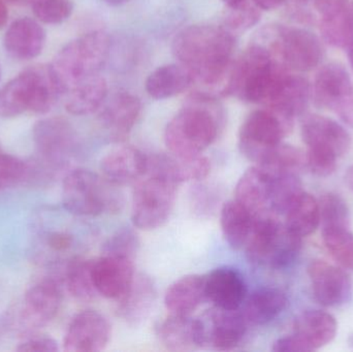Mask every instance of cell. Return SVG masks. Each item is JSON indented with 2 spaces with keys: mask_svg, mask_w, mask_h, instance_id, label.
I'll return each mask as SVG.
<instances>
[{
  "mask_svg": "<svg viewBox=\"0 0 353 352\" xmlns=\"http://www.w3.org/2000/svg\"><path fill=\"white\" fill-rule=\"evenodd\" d=\"M234 47V35L223 26L195 24L179 31L172 51L178 63L188 70L193 83L210 92L226 95Z\"/></svg>",
  "mask_w": 353,
  "mask_h": 352,
  "instance_id": "1",
  "label": "cell"
},
{
  "mask_svg": "<svg viewBox=\"0 0 353 352\" xmlns=\"http://www.w3.org/2000/svg\"><path fill=\"white\" fill-rule=\"evenodd\" d=\"M222 125L223 113L214 96L195 93L168 123L165 145L176 156H197L215 142Z\"/></svg>",
  "mask_w": 353,
  "mask_h": 352,
  "instance_id": "2",
  "label": "cell"
},
{
  "mask_svg": "<svg viewBox=\"0 0 353 352\" xmlns=\"http://www.w3.org/2000/svg\"><path fill=\"white\" fill-rule=\"evenodd\" d=\"M288 72L265 47L253 41L232 64L228 94L245 103L265 105Z\"/></svg>",
  "mask_w": 353,
  "mask_h": 352,
  "instance_id": "3",
  "label": "cell"
},
{
  "mask_svg": "<svg viewBox=\"0 0 353 352\" xmlns=\"http://www.w3.org/2000/svg\"><path fill=\"white\" fill-rule=\"evenodd\" d=\"M110 50L109 35L101 30L85 33L66 43L51 63L63 95L79 83L101 74Z\"/></svg>",
  "mask_w": 353,
  "mask_h": 352,
  "instance_id": "4",
  "label": "cell"
},
{
  "mask_svg": "<svg viewBox=\"0 0 353 352\" xmlns=\"http://www.w3.org/2000/svg\"><path fill=\"white\" fill-rule=\"evenodd\" d=\"M117 187L119 186L108 181L103 175L76 169L62 182V205L66 212L79 217L115 213L123 205V198Z\"/></svg>",
  "mask_w": 353,
  "mask_h": 352,
  "instance_id": "5",
  "label": "cell"
},
{
  "mask_svg": "<svg viewBox=\"0 0 353 352\" xmlns=\"http://www.w3.org/2000/svg\"><path fill=\"white\" fill-rule=\"evenodd\" d=\"M273 212L255 215L252 231L247 242L250 262L274 270L292 266L302 247V238L292 234Z\"/></svg>",
  "mask_w": 353,
  "mask_h": 352,
  "instance_id": "6",
  "label": "cell"
},
{
  "mask_svg": "<svg viewBox=\"0 0 353 352\" xmlns=\"http://www.w3.org/2000/svg\"><path fill=\"white\" fill-rule=\"evenodd\" d=\"M254 41L265 47L290 72H309L323 60L321 39L307 29L267 25L259 31Z\"/></svg>",
  "mask_w": 353,
  "mask_h": 352,
  "instance_id": "7",
  "label": "cell"
},
{
  "mask_svg": "<svg viewBox=\"0 0 353 352\" xmlns=\"http://www.w3.org/2000/svg\"><path fill=\"white\" fill-rule=\"evenodd\" d=\"M178 186L171 180L153 174H146L139 180L132 194L134 227L152 231L165 225L175 207Z\"/></svg>",
  "mask_w": 353,
  "mask_h": 352,
  "instance_id": "8",
  "label": "cell"
},
{
  "mask_svg": "<svg viewBox=\"0 0 353 352\" xmlns=\"http://www.w3.org/2000/svg\"><path fill=\"white\" fill-rule=\"evenodd\" d=\"M294 121L265 107L252 112L243 122L239 134L241 153L255 165L265 153L282 143L292 132Z\"/></svg>",
  "mask_w": 353,
  "mask_h": 352,
  "instance_id": "9",
  "label": "cell"
},
{
  "mask_svg": "<svg viewBox=\"0 0 353 352\" xmlns=\"http://www.w3.org/2000/svg\"><path fill=\"white\" fill-rule=\"evenodd\" d=\"M32 136L37 153L48 167L61 169L70 163L77 148V134L65 119L39 120L33 126Z\"/></svg>",
  "mask_w": 353,
  "mask_h": 352,
  "instance_id": "10",
  "label": "cell"
},
{
  "mask_svg": "<svg viewBox=\"0 0 353 352\" xmlns=\"http://www.w3.org/2000/svg\"><path fill=\"white\" fill-rule=\"evenodd\" d=\"M61 304V285L55 277H49L33 285L25 293L19 310L21 329L33 331L47 326L57 315Z\"/></svg>",
  "mask_w": 353,
  "mask_h": 352,
  "instance_id": "11",
  "label": "cell"
},
{
  "mask_svg": "<svg viewBox=\"0 0 353 352\" xmlns=\"http://www.w3.org/2000/svg\"><path fill=\"white\" fill-rule=\"evenodd\" d=\"M111 324L95 310L79 312L70 320L63 340L64 351L68 352L101 351L109 344Z\"/></svg>",
  "mask_w": 353,
  "mask_h": 352,
  "instance_id": "12",
  "label": "cell"
},
{
  "mask_svg": "<svg viewBox=\"0 0 353 352\" xmlns=\"http://www.w3.org/2000/svg\"><path fill=\"white\" fill-rule=\"evenodd\" d=\"M205 346L216 351H232L236 349L247 333L248 322L242 312L222 309L213 306L201 318Z\"/></svg>",
  "mask_w": 353,
  "mask_h": 352,
  "instance_id": "13",
  "label": "cell"
},
{
  "mask_svg": "<svg viewBox=\"0 0 353 352\" xmlns=\"http://www.w3.org/2000/svg\"><path fill=\"white\" fill-rule=\"evenodd\" d=\"M134 278V258L103 254L92 262L93 284L97 295L105 299L119 301L130 291Z\"/></svg>",
  "mask_w": 353,
  "mask_h": 352,
  "instance_id": "14",
  "label": "cell"
},
{
  "mask_svg": "<svg viewBox=\"0 0 353 352\" xmlns=\"http://www.w3.org/2000/svg\"><path fill=\"white\" fill-rule=\"evenodd\" d=\"M308 275L313 295L321 305L339 307L352 300V280L343 269L325 260H313L309 265Z\"/></svg>",
  "mask_w": 353,
  "mask_h": 352,
  "instance_id": "15",
  "label": "cell"
},
{
  "mask_svg": "<svg viewBox=\"0 0 353 352\" xmlns=\"http://www.w3.org/2000/svg\"><path fill=\"white\" fill-rule=\"evenodd\" d=\"M99 110V122L110 140L120 143L136 125L142 112V103L132 93L118 92L107 99Z\"/></svg>",
  "mask_w": 353,
  "mask_h": 352,
  "instance_id": "16",
  "label": "cell"
},
{
  "mask_svg": "<svg viewBox=\"0 0 353 352\" xmlns=\"http://www.w3.org/2000/svg\"><path fill=\"white\" fill-rule=\"evenodd\" d=\"M353 95L352 78L340 63L323 66L311 87V99L321 109L337 112Z\"/></svg>",
  "mask_w": 353,
  "mask_h": 352,
  "instance_id": "17",
  "label": "cell"
},
{
  "mask_svg": "<svg viewBox=\"0 0 353 352\" xmlns=\"http://www.w3.org/2000/svg\"><path fill=\"white\" fill-rule=\"evenodd\" d=\"M301 132L308 148L329 151L338 157L347 153L352 144V138L346 128L325 116H307L303 120Z\"/></svg>",
  "mask_w": 353,
  "mask_h": 352,
  "instance_id": "18",
  "label": "cell"
},
{
  "mask_svg": "<svg viewBox=\"0 0 353 352\" xmlns=\"http://www.w3.org/2000/svg\"><path fill=\"white\" fill-rule=\"evenodd\" d=\"M148 156L132 146L110 151L101 161V175L117 186L137 183L147 174Z\"/></svg>",
  "mask_w": 353,
  "mask_h": 352,
  "instance_id": "19",
  "label": "cell"
},
{
  "mask_svg": "<svg viewBox=\"0 0 353 352\" xmlns=\"http://www.w3.org/2000/svg\"><path fill=\"white\" fill-rule=\"evenodd\" d=\"M205 298L222 309H240L247 298L244 277L236 269L220 267L205 276Z\"/></svg>",
  "mask_w": 353,
  "mask_h": 352,
  "instance_id": "20",
  "label": "cell"
},
{
  "mask_svg": "<svg viewBox=\"0 0 353 352\" xmlns=\"http://www.w3.org/2000/svg\"><path fill=\"white\" fill-rule=\"evenodd\" d=\"M210 171L211 163L201 154L181 157L171 153L148 156L147 173L167 178L176 185L183 182L201 181L209 175Z\"/></svg>",
  "mask_w": 353,
  "mask_h": 352,
  "instance_id": "21",
  "label": "cell"
},
{
  "mask_svg": "<svg viewBox=\"0 0 353 352\" xmlns=\"http://www.w3.org/2000/svg\"><path fill=\"white\" fill-rule=\"evenodd\" d=\"M157 336L168 351L186 352L205 346L199 318L170 314L157 327Z\"/></svg>",
  "mask_w": 353,
  "mask_h": 352,
  "instance_id": "22",
  "label": "cell"
},
{
  "mask_svg": "<svg viewBox=\"0 0 353 352\" xmlns=\"http://www.w3.org/2000/svg\"><path fill=\"white\" fill-rule=\"evenodd\" d=\"M310 99L311 86L308 81L288 72L279 81L265 105L294 121V118L306 111Z\"/></svg>",
  "mask_w": 353,
  "mask_h": 352,
  "instance_id": "23",
  "label": "cell"
},
{
  "mask_svg": "<svg viewBox=\"0 0 353 352\" xmlns=\"http://www.w3.org/2000/svg\"><path fill=\"white\" fill-rule=\"evenodd\" d=\"M46 43V31L39 21L20 18L14 21L3 37L6 51L19 60H30L43 52Z\"/></svg>",
  "mask_w": 353,
  "mask_h": 352,
  "instance_id": "24",
  "label": "cell"
},
{
  "mask_svg": "<svg viewBox=\"0 0 353 352\" xmlns=\"http://www.w3.org/2000/svg\"><path fill=\"white\" fill-rule=\"evenodd\" d=\"M337 331V322L332 314L321 310H309L296 318L292 335L300 341L305 352H311L332 342Z\"/></svg>",
  "mask_w": 353,
  "mask_h": 352,
  "instance_id": "25",
  "label": "cell"
},
{
  "mask_svg": "<svg viewBox=\"0 0 353 352\" xmlns=\"http://www.w3.org/2000/svg\"><path fill=\"white\" fill-rule=\"evenodd\" d=\"M157 300V289L149 277L139 275L130 291L118 301L117 313L130 326H138L146 320Z\"/></svg>",
  "mask_w": 353,
  "mask_h": 352,
  "instance_id": "26",
  "label": "cell"
},
{
  "mask_svg": "<svg viewBox=\"0 0 353 352\" xmlns=\"http://www.w3.org/2000/svg\"><path fill=\"white\" fill-rule=\"evenodd\" d=\"M272 176L259 165L247 169L236 183V200L244 205L254 215L270 211V191Z\"/></svg>",
  "mask_w": 353,
  "mask_h": 352,
  "instance_id": "27",
  "label": "cell"
},
{
  "mask_svg": "<svg viewBox=\"0 0 353 352\" xmlns=\"http://www.w3.org/2000/svg\"><path fill=\"white\" fill-rule=\"evenodd\" d=\"M288 303V297L281 289L263 287L247 296L242 313L248 324L265 326L276 320Z\"/></svg>",
  "mask_w": 353,
  "mask_h": 352,
  "instance_id": "28",
  "label": "cell"
},
{
  "mask_svg": "<svg viewBox=\"0 0 353 352\" xmlns=\"http://www.w3.org/2000/svg\"><path fill=\"white\" fill-rule=\"evenodd\" d=\"M108 83L101 74L79 83L64 93L65 109L74 116H86L99 111L108 99Z\"/></svg>",
  "mask_w": 353,
  "mask_h": 352,
  "instance_id": "29",
  "label": "cell"
},
{
  "mask_svg": "<svg viewBox=\"0 0 353 352\" xmlns=\"http://www.w3.org/2000/svg\"><path fill=\"white\" fill-rule=\"evenodd\" d=\"M205 298V277L187 275L168 289L165 305L170 314L191 315Z\"/></svg>",
  "mask_w": 353,
  "mask_h": 352,
  "instance_id": "30",
  "label": "cell"
},
{
  "mask_svg": "<svg viewBox=\"0 0 353 352\" xmlns=\"http://www.w3.org/2000/svg\"><path fill=\"white\" fill-rule=\"evenodd\" d=\"M35 90L28 68L0 88V117L14 118L32 112Z\"/></svg>",
  "mask_w": 353,
  "mask_h": 352,
  "instance_id": "31",
  "label": "cell"
},
{
  "mask_svg": "<svg viewBox=\"0 0 353 352\" xmlns=\"http://www.w3.org/2000/svg\"><path fill=\"white\" fill-rule=\"evenodd\" d=\"M254 218L255 215L236 198L224 203L220 212V225L224 239L232 249L246 246Z\"/></svg>",
  "mask_w": 353,
  "mask_h": 352,
  "instance_id": "32",
  "label": "cell"
},
{
  "mask_svg": "<svg viewBox=\"0 0 353 352\" xmlns=\"http://www.w3.org/2000/svg\"><path fill=\"white\" fill-rule=\"evenodd\" d=\"M193 84L192 76L180 63L165 64L153 70L145 88L152 99H167L180 94Z\"/></svg>",
  "mask_w": 353,
  "mask_h": 352,
  "instance_id": "33",
  "label": "cell"
},
{
  "mask_svg": "<svg viewBox=\"0 0 353 352\" xmlns=\"http://www.w3.org/2000/svg\"><path fill=\"white\" fill-rule=\"evenodd\" d=\"M284 216L286 227L303 239L314 233L321 225L319 200L304 191L294 200Z\"/></svg>",
  "mask_w": 353,
  "mask_h": 352,
  "instance_id": "34",
  "label": "cell"
},
{
  "mask_svg": "<svg viewBox=\"0 0 353 352\" xmlns=\"http://www.w3.org/2000/svg\"><path fill=\"white\" fill-rule=\"evenodd\" d=\"M92 262L76 256L63 265L64 284L68 293L79 301H91L97 295L93 284Z\"/></svg>",
  "mask_w": 353,
  "mask_h": 352,
  "instance_id": "35",
  "label": "cell"
},
{
  "mask_svg": "<svg viewBox=\"0 0 353 352\" xmlns=\"http://www.w3.org/2000/svg\"><path fill=\"white\" fill-rule=\"evenodd\" d=\"M255 165H259L273 177L299 174L306 167V154L292 145L280 143L270 149Z\"/></svg>",
  "mask_w": 353,
  "mask_h": 352,
  "instance_id": "36",
  "label": "cell"
},
{
  "mask_svg": "<svg viewBox=\"0 0 353 352\" xmlns=\"http://www.w3.org/2000/svg\"><path fill=\"white\" fill-rule=\"evenodd\" d=\"M319 25L325 43L332 47L347 48L353 39V0Z\"/></svg>",
  "mask_w": 353,
  "mask_h": 352,
  "instance_id": "37",
  "label": "cell"
},
{
  "mask_svg": "<svg viewBox=\"0 0 353 352\" xmlns=\"http://www.w3.org/2000/svg\"><path fill=\"white\" fill-rule=\"evenodd\" d=\"M304 192L298 174L272 176L270 191V211L276 215H284L294 200Z\"/></svg>",
  "mask_w": 353,
  "mask_h": 352,
  "instance_id": "38",
  "label": "cell"
},
{
  "mask_svg": "<svg viewBox=\"0 0 353 352\" xmlns=\"http://www.w3.org/2000/svg\"><path fill=\"white\" fill-rule=\"evenodd\" d=\"M323 240L332 258L342 268L353 271V233L350 227L323 229Z\"/></svg>",
  "mask_w": 353,
  "mask_h": 352,
  "instance_id": "39",
  "label": "cell"
},
{
  "mask_svg": "<svg viewBox=\"0 0 353 352\" xmlns=\"http://www.w3.org/2000/svg\"><path fill=\"white\" fill-rule=\"evenodd\" d=\"M319 216L323 229L350 227V213L347 203L339 194H323L319 200Z\"/></svg>",
  "mask_w": 353,
  "mask_h": 352,
  "instance_id": "40",
  "label": "cell"
},
{
  "mask_svg": "<svg viewBox=\"0 0 353 352\" xmlns=\"http://www.w3.org/2000/svg\"><path fill=\"white\" fill-rule=\"evenodd\" d=\"M261 10L251 0L236 8H225L223 27L232 34H241L249 30L261 20Z\"/></svg>",
  "mask_w": 353,
  "mask_h": 352,
  "instance_id": "41",
  "label": "cell"
},
{
  "mask_svg": "<svg viewBox=\"0 0 353 352\" xmlns=\"http://www.w3.org/2000/svg\"><path fill=\"white\" fill-rule=\"evenodd\" d=\"M29 3L37 20L45 24H61L74 12L72 0H30Z\"/></svg>",
  "mask_w": 353,
  "mask_h": 352,
  "instance_id": "42",
  "label": "cell"
},
{
  "mask_svg": "<svg viewBox=\"0 0 353 352\" xmlns=\"http://www.w3.org/2000/svg\"><path fill=\"white\" fill-rule=\"evenodd\" d=\"M31 169L22 159L0 152V189L16 187L30 177Z\"/></svg>",
  "mask_w": 353,
  "mask_h": 352,
  "instance_id": "43",
  "label": "cell"
},
{
  "mask_svg": "<svg viewBox=\"0 0 353 352\" xmlns=\"http://www.w3.org/2000/svg\"><path fill=\"white\" fill-rule=\"evenodd\" d=\"M138 236L130 229H121L109 238L103 246V254L128 256L134 258L138 251Z\"/></svg>",
  "mask_w": 353,
  "mask_h": 352,
  "instance_id": "44",
  "label": "cell"
},
{
  "mask_svg": "<svg viewBox=\"0 0 353 352\" xmlns=\"http://www.w3.org/2000/svg\"><path fill=\"white\" fill-rule=\"evenodd\" d=\"M339 157L329 151L308 148L306 153V167L319 177L331 176L337 169Z\"/></svg>",
  "mask_w": 353,
  "mask_h": 352,
  "instance_id": "45",
  "label": "cell"
},
{
  "mask_svg": "<svg viewBox=\"0 0 353 352\" xmlns=\"http://www.w3.org/2000/svg\"><path fill=\"white\" fill-rule=\"evenodd\" d=\"M59 351L58 343L50 337H32L20 343L17 351L56 352Z\"/></svg>",
  "mask_w": 353,
  "mask_h": 352,
  "instance_id": "46",
  "label": "cell"
},
{
  "mask_svg": "<svg viewBox=\"0 0 353 352\" xmlns=\"http://www.w3.org/2000/svg\"><path fill=\"white\" fill-rule=\"evenodd\" d=\"M261 10H274L285 3L288 0H251Z\"/></svg>",
  "mask_w": 353,
  "mask_h": 352,
  "instance_id": "47",
  "label": "cell"
},
{
  "mask_svg": "<svg viewBox=\"0 0 353 352\" xmlns=\"http://www.w3.org/2000/svg\"><path fill=\"white\" fill-rule=\"evenodd\" d=\"M8 10L6 3L2 0H0V28L4 26L8 22Z\"/></svg>",
  "mask_w": 353,
  "mask_h": 352,
  "instance_id": "48",
  "label": "cell"
},
{
  "mask_svg": "<svg viewBox=\"0 0 353 352\" xmlns=\"http://www.w3.org/2000/svg\"><path fill=\"white\" fill-rule=\"evenodd\" d=\"M221 1L225 4V8H236V6H242L249 0H221Z\"/></svg>",
  "mask_w": 353,
  "mask_h": 352,
  "instance_id": "49",
  "label": "cell"
},
{
  "mask_svg": "<svg viewBox=\"0 0 353 352\" xmlns=\"http://www.w3.org/2000/svg\"><path fill=\"white\" fill-rule=\"evenodd\" d=\"M345 182L350 189L353 191V165L348 169L347 173L345 174Z\"/></svg>",
  "mask_w": 353,
  "mask_h": 352,
  "instance_id": "50",
  "label": "cell"
},
{
  "mask_svg": "<svg viewBox=\"0 0 353 352\" xmlns=\"http://www.w3.org/2000/svg\"><path fill=\"white\" fill-rule=\"evenodd\" d=\"M103 1L111 6H120L122 4L128 3L130 0H103Z\"/></svg>",
  "mask_w": 353,
  "mask_h": 352,
  "instance_id": "51",
  "label": "cell"
},
{
  "mask_svg": "<svg viewBox=\"0 0 353 352\" xmlns=\"http://www.w3.org/2000/svg\"><path fill=\"white\" fill-rule=\"evenodd\" d=\"M346 49H347L348 59H350V66H352L353 72V39Z\"/></svg>",
  "mask_w": 353,
  "mask_h": 352,
  "instance_id": "52",
  "label": "cell"
},
{
  "mask_svg": "<svg viewBox=\"0 0 353 352\" xmlns=\"http://www.w3.org/2000/svg\"><path fill=\"white\" fill-rule=\"evenodd\" d=\"M6 2V4H25L29 3L30 0H2Z\"/></svg>",
  "mask_w": 353,
  "mask_h": 352,
  "instance_id": "53",
  "label": "cell"
},
{
  "mask_svg": "<svg viewBox=\"0 0 353 352\" xmlns=\"http://www.w3.org/2000/svg\"><path fill=\"white\" fill-rule=\"evenodd\" d=\"M2 329H3V324H2L1 320H0V335H1Z\"/></svg>",
  "mask_w": 353,
  "mask_h": 352,
  "instance_id": "54",
  "label": "cell"
},
{
  "mask_svg": "<svg viewBox=\"0 0 353 352\" xmlns=\"http://www.w3.org/2000/svg\"><path fill=\"white\" fill-rule=\"evenodd\" d=\"M0 78H1V68H0Z\"/></svg>",
  "mask_w": 353,
  "mask_h": 352,
  "instance_id": "55",
  "label": "cell"
}]
</instances>
